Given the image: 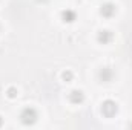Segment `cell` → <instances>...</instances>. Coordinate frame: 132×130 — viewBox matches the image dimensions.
I'll list each match as a JSON object with an SVG mask.
<instances>
[{
	"label": "cell",
	"instance_id": "1",
	"mask_svg": "<svg viewBox=\"0 0 132 130\" xmlns=\"http://www.w3.org/2000/svg\"><path fill=\"white\" fill-rule=\"evenodd\" d=\"M22 119H23L25 124L34 123V121H35V112H34L32 109H26V110L23 112V115H22Z\"/></svg>",
	"mask_w": 132,
	"mask_h": 130
},
{
	"label": "cell",
	"instance_id": "2",
	"mask_svg": "<svg viewBox=\"0 0 132 130\" xmlns=\"http://www.w3.org/2000/svg\"><path fill=\"white\" fill-rule=\"evenodd\" d=\"M72 94H74V101H78V103H80V101L83 99L81 92H77V90H75V92H72Z\"/></svg>",
	"mask_w": 132,
	"mask_h": 130
}]
</instances>
